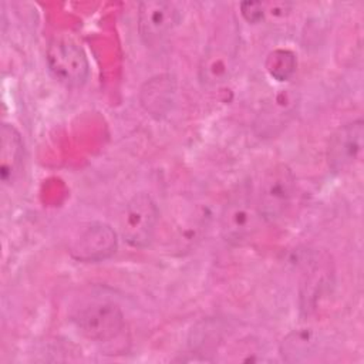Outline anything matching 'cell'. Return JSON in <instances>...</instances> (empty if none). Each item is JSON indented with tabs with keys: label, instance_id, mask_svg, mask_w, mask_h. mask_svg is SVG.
<instances>
[{
	"label": "cell",
	"instance_id": "cell-1",
	"mask_svg": "<svg viewBox=\"0 0 364 364\" xmlns=\"http://www.w3.org/2000/svg\"><path fill=\"white\" fill-rule=\"evenodd\" d=\"M260 220L253 188L247 182H242L232 191L222 208L220 235L230 245H242L256 233Z\"/></svg>",
	"mask_w": 364,
	"mask_h": 364
},
{
	"label": "cell",
	"instance_id": "cell-2",
	"mask_svg": "<svg viewBox=\"0 0 364 364\" xmlns=\"http://www.w3.org/2000/svg\"><path fill=\"white\" fill-rule=\"evenodd\" d=\"M296 195V176L289 165H270L260 176L255 193L260 218L269 223L282 219L290 209Z\"/></svg>",
	"mask_w": 364,
	"mask_h": 364
},
{
	"label": "cell",
	"instance_id": "cell-3",
	"mask_svg": "<svg viewBox=\"0 0 364 364\" xmlns=\"http://www.w3.org/2000/svg\"><path fill=\"white\" fill-rule=\"evenodd\" d=\"M46 60L54 78L67 87H81L88 80L90 64L87 55L71 38L63 36L51 38Z\"/></svg>",
	"mask_w": 364,
	"mask_h": 364
},
{
	"label": "cell",
	"instance_id": "cell-4",
	"mask_svg": "<svg viewBox=\"0 0 364 364\" xmlns=\"http://www.w3.org/2000/svg\"><path fill=\"white\" fill-rule=\"evenodd\" d=\"M159 212L155 200L145 192L135 193L124 206L119 228L124 240L136 249L145 247L154 239Z\"/></svg>",
	"mask_w": 364,
	"mask_h": 364
},
{
	"label": "cell",
	"instance_id": "cell-5",
	"mask_svg": "<svg viewBox=\"0 0 364 364\" xmlns=\"http://www.w3.org/2000/svg\"><path fill=\"white\" fill-rule=\"evenodd\" d=\"M74 323L85 338L105 343L115 338L122 331L125 318L115 303L94 301L84 306L74 316Z\"/></svg>",
	"mask_w": 364,
	"mask_h": 364
},
{
	"label": "cell",
	"instance_id": "cell-6",
	"mask_svg": "<svg viewBox=\"0 0 364 364\" xmlns=\"http://www.w3.org/2000/svg\"><path fill=\"white\" fill-rule=\"evenodd\" d=\"M118 239L115 230L102 222L82 228L68 245V252L78 262H101L115 253Z\"/></svg>",
	"mask_w": 364,
	"mask_h": 364
},
{
	"label": "cell",
	"instance_id": "cell-7",
	"mask_svg": "<svg viewBox=\"0 0 364 364\" xmlns=\"http://www.w3.org/2000/svg\"><path fill=\"white\" fill-rule=\"evenodd\" d=\"M179 20L181 11L173 3L146 0L138 4V31L146 46L161 43L176 27Z\"/></svg>",
	"mask_w": 364,
	"mask_h": 364
},
{
	"label": "cell",
	"instance_id": "cell-8",
	"mask_svg": "<svg viewBox=\"0 0 364 364\" xmlns=\"http://www.w3.org/2000/svg\"><path fill=\"white\" fill-rule=\"evenodd\" d=\"M364 122L361 118L338 127L330 136L327 145L328 168L341 173L351 169L361 158Z\"/></svg>",
	"mask_w": 364,
	"mask_h": 364
},
{
	"label": "cell",
	"instance_id": "cell-9",
	"mask_svg": "<svg viewBox=\"0 0 364 364\" xmlns=\"http://www.w3.org/2000/svg\"><path fill=\"white\" fill-rule=\"evenodd\" d=\"M299 95L291 88L279 90L260 107L253 129L259 138H274L291 121L297 111Z\"/></svg>",
	"mask_w": 364,
	"mask_h": 364
},
{
	"label": "cell",
	"instance_id": "cell-10",
	"mask_svg": "<svg viewBox=\"0 0 364 364\" xmlns=\"http://www.w3.org/2000/svg\"><path fill=\"white\" fill-rule=\"evenodd\" d=\"M330 262L324 253H313L303 263L300 300L304 311H311L316 306L317 299L330 283Z\"/></svg>",
	"mask_w": 364,
	"mask_h": 364
},
{
	"label": "cell",
	"instance_id": "cell-11",
	"mask_svg": "<svg viewBox=\"0 0 364 364\" xmlns=\"http://www.w3.org/2000/svg\"><path fill=\"white\" fill-rule=\"evenodd\" d=\"M24 165V141L18 129L7 122L0 128V178L6 185L17 181Z\"/></svg>",
	"mask_w": 364,
	"mask_h": 364
},
{
	"label": "cell",
	"instance_id": "cell-12",
	"mask_svg": "<svg viewBox=\"0 0 364 364\" xmlns=\"http://www.w3.org/2000/svg\"><path fill=\"white\" fill-rule=\"evenodd\" d=\"M235 70V54L222 46H209L199 61V80L206 87L226 82Z\"/></svg>",
	"mask_w": 364,
	"mask_h": 364
},
{
	"label": "cell",
	"instance_id": "cell-13",
	"mask_svg": "<svg viewBox=\"0 0 364 364\" xmlns=\"http://www.w3.org/2000/svg\"><path fill=\"white\" fill-rule=\"evenodd\" d=\"M175 90V80L169 74L152 77L141 88V105L146 112L159 118L171 109Z\"/></svg>",
	"mask_w": 364,
	"mask_h": 364
},
{
	"label": "cell",
	"instance_id": "cell-14",
	"mask_svg": "<svg viewBox=\"0 0 364 364\" xmlns=\"http://www.w3.org/2000/svg\"><path fill=\"white\" fill-rule=\"evenodd\" d=\"M318 347V340L311 328L291 330L280 343L279 354L283 361L300 363L311 358Z\"/></svg>",
	"mask_w": 364,
	"mask_h": 364
},
{
	"label": "cell",
	"instance_id": "cell-15",
	"mask_svg": "<svg viewBox=\"0 0 364 364\" xmlns=\"http://www.w3.org/2000/svg\"><path fill=\"white\" fill-rule=\"evenodd\" d=\"M264 68L273 80L284 82L294 75L297 68V57L291 50L276 48L267 54Z\"/></svg>",
	"mask_w": 364,
	"mask_h": 364
},
{
	"label": "cell",
	"instance_id": "cell-16",
	"mask_svg": "<svg viewBox=\"0 0 364 364\" xmlns=\"http://www.w3.org/2000/svg\"><path fill=\"white\" fill-rule=\"evenodd\" d=\"M240 13L243 18L250 24H259L266 17L264 3L260 1H243L240 3Z\"/></svg>",
	"mask_w": 364,
	"mask_h": 364
},
{
	"label": "cell",
	"instance_id": "cell-17",
	"mask_svg": "<svg viewBox=\"0 0 364 364\" xmlns=\"http://www.w3.org/2000/svg\"><path fill=\"white\" fill-rule=\"evenodd\" d=\"M291 9V4L290 3H283V1H274V3H264V10H266V14L269 13L270 16H274V17H284L289 14Z\"/></svg>",
	"mask_w": 364,
	"mask_h": 364
}]
</instances>
